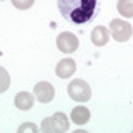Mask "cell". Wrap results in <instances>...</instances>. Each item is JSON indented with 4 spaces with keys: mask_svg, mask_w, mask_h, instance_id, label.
<instances>
[{
    "mask_svg": "<svg viewBox=\"0 0 133 133\" xmlns=\"http://www.w3.org/2000/svg\"><path fill=\"white\" fill-rule=\"evenodd\" d=\"M62 17L75 25H83L97 17V0H58Z\"/></svg>",
    "mask_w": 133,
    "mask_h": 133,
    "instance_id": "6da1fadb",
    "label": "cell"
},
{
    "mask_svg": "<svg viewBox=\"0 0 133 133\" xmlns=\"http://www.w3.org/2000/svg\"><path fill=\"white\" fill-rule=\"evenodd\" d=\"M68 127L70 122L66 115L62 111H57V113H53V116H48L42 122V130L45 133H63L68 130Z\"/></svg>",
    "mask_w": 133,
    "mask_h": 133,
    "instance_id": "7a4b0ae2",
    "label": "cell"
},
{
    "mask_svg": "<svg viewBox=\"0 0 133 133\" xmlns=\"http://www.w3.org/2000/svg\"><path fill=\"white\" fill-rule=\"evenodd\" d=\"M68 95L70 98L78 103H85L91 98V88L85 80H72L68 85Z\"/></svg>",
    "mask_w": 133,
    "mask_h": 133,
    "instance_id": "3957f363",
    "label": "cell"
},
{
    "mask_svg": "<svg viewBox=\"0 0 133 133\" xmlns=\"http://www.w3.org/2000/svg\"><path fill=\"white\" fill-rule=\"evenodd\" d=\"M110 33L116 42H127V40H130V37L133 33V28L128 22L115 18V20L110 22Z\"/></svg>",
    "mask_w": 133,
    "mask_h": 133,
    "instance_id": "277c9868",
    "label": "cell"
},
{
    "mask_svg": "<svg viewBox=\"0 0 133 133\" xmlns=\"http://www.w3.org/2000/svg\"><path fill=\"white\" fill-rule=\"evenodd\" d=\"M57 47L62 53H73L78 48V38L72 32H62L57 37Z\"/></svg>",
    "mask_w": 133,
    "mask_h": 133,
    "instance_id": "5b68a950",
    "label": "cell"
},
{
    "mask_svg": "<svg viewBox=\"0 0 133 133\" xmlns=\"http://www.w3.org/2000/svg\"><path fill=\"white\" fill-rule=\"evenodd\" d=\"M33 93H35V98L40 103H48L55 97V88L48 82H38L35 85V88H33Z\"/></svg>",
    "mask_w": 133,
    "mask_h": 133,
    "instance_id": "8992f818",
    "label": "cell"
},
{
    "mask_svg": "<svg viewBox=\"0 0 133 133\" xmlns=\"http://www.w3.org/2000/svg\"><path fill=\"white\" fill-rule=\"evenodd\" d=\"M75 70H77V63H75L73 58H68V57L60 60L55 66V73L60 78H70L75 73Z\"/></svg>",
    "mask_w": 133,
    "mask_h": 133,
    "instance_id": "52a82bcc",
    "label": "cell"
},
{
    "mask_svg": "<svg viewBox=\"0 0 133 133\" xmlns=\"http://www.w3.org/2000/svg\"><path fill=\"white\" fill-rule=\"evenodd\" d=\"M108 40H110V32H108L107 27L98 25V27L93 28V32H91V42H93V45L103 47V45L108 43Z\"/></svg>",
    "mask_w": 133,
    "mask_h": 133,
    "instance_id": "ba28073f",
    "label": "cell"
},
{
    "mask_svg": "<svg viewBox=\"0 0 133 133\" xmlns=\"http://www.w3.org/2000/svg\"><path fill=\"white\" fill-rule=\"evenodd\" d=\"M15 107L22 111H27L33 107V97L28 91H18L15 97Z\"/></svg>",
    "mask_w": 133,
    "mask_h": 133,
    "instance_id": "9c48e42d",
    "label": "cell"
},
{
    "mask_svg": "<svg viewBox=\"0 0 133 133\" xmlns=\"http://www.w3.org/2000/svg\"><path fill=\"white\" fill-rule=\"evenodd\" d=\"M70 118H72V122L75 125H85L90 120V110L87 107H75L72 110Z\"/></svg>",
    "mask_w": 133,
    "mask_h": 133,
    "instance_id": "30bf717a",
    "label": "cell"
},
{
    "mask_svg": "<svg viewBox=\"0 0 133 133\" xmlns=\"http://www.w3.org/2000/svg\"><path fill=\"white\" fill-rule=\"evenodd\" d=\"M118 14L125 18H133V0H118Z\"/></svg>",
    "mask_w": 133,
    "mask_h": 133,
    "instance_id": "8fae6325",
    "label": "cell"
},
{
    "mask_svg": "<svg viewBox=\"0 0 133 133\" xmlns=\"http://www.w3.org/2000/svg\"><path fill=\"white\" fill-rule=\"evenodd\" d=\"M8 87H10V75L3 66H0V93L7 91Z\"/></svg>",
    "mask_w": 133,
    "mask_h": 133,
    "instance_id": "7c38bea8",
    "label": "cell"
},
{
    "mask_svg": "<svg viewBox=\"0 0 133 133\" xmlns=\"http://www.w3.org/2000/svg\"><path fill=\"white\" fill-rule=\"evenodd\" d=\"M33 2H35V0H12L14 7L18 8V10H27V8H30L33 5Z\"/></svg>",
    "mask_w": 133,
    "mask_h": 133,
    "instance_id": "4fadbf2b",
    "label": "cell"
},
{
    "mask_svg": "<svg viewBox=\"0 0 133 133\" xmlns=\"http://www.w3.org/2000/svg\"><path fill=\"white\" fill-rule=\"evenodd\" d=\"M25 130L37 131V130H38V127H37V125H33V123H25V125H22V127L18 128V131H20V133H22V131H25Z\"/></svg>",
    "mask_w": 133,
    "mask_h": 133,
    "instance_id": "5bb4252c",
    "label": "cell"
}]
</instances>
